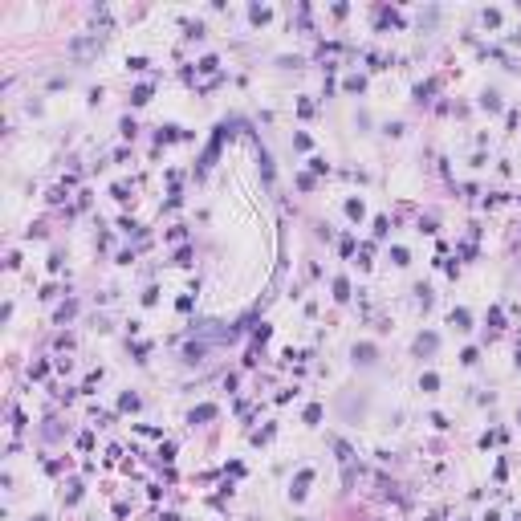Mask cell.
<instances>
[{"mask_svg":"<svg viewBox=\"0 0 521 521\" xmlns=\"http://www.w3.org/2000/svg\"><path fill=\"white\" fill-rule=\"evenodd\" d=\"M212 415H216L212 407H200V411H192V423H196V419H212Z\"/></svg>","mask_w":521,"mask_h":521,"instance_id":"1","label":"cell"}]
</instances>
